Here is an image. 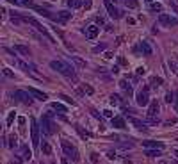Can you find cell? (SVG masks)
Masks as SVG:
<instances>
[{
	"instance_id": "1",
	"label": "cell",
	"mask_w": 178,
	"mask_h": 164,
	"mask_svg": "<svg viewBox=\"0 0 178 164\" xmlns=\"http://www.w3.org/2000/svg\"><path fill=\"white\" fill-rule=\"evenodd\" d=\"M50 68H54L55 71L63 73L64 77L75 78V70H73V66H70V64L63 63V61H52V63H50Z\"/></svg>"
},
{
	"instance_id": "2",
	"label": "cell",
	"mask_w": 178,
	"mask_h": 164,
	"mask_svg": "<svg viewBox=\"0 0 178 164\" xmlns=\"http://www.w3.org/2000/svg\"><path fill=\"white\" fill-rule=\"evenodd\" d=\"M52 116H54V113H46V114H43V118H41L43 132H45L46 135L55 134V123L52 121Z\"/></svg>"
},
{
	"instance_id": "3",
	"label": "cell",
	"mask_w": 178,
	"mask_h": 164,
	"mask_svg": "<svg viewBox=\"0 0 178 164\" xmlns=\"http://www.w3.org/2000/svg\"><path fill=\"white\" fill-rule=\"evenodd\" d=\"M61 146H63V152L66 153V157H71V161H78L77 148H75L68 139H63V141H61Z\"/></svg>"
},
{
	"instance_id": "4",
	"label": "cell",
	"mask_w": 178,
	"mask_h": 164,
	"mask_svg": "<svg viewBox=\"0 0 178 164\" xmlns=\"http://www.w3.org/2000/svg\"><path fill=\"white\" fill-rule=\"evenodd\" d=\"M23 21H27V23H30L34 29H37L39 32H43V34L46 36V39H50V41H55V39H52V36H50V32L45 29V25H41L39 21L36 20V18H32V16H23Z\"/></svg>"
},
{
	"instance_id": "5",
	"label": "cell",
	"mask_w": 178,
	"mask_h": 164,
	"mask_svg": "<svg viewBox=\"0 0 178 164\" xmlns=\"http://www.w3.org/2000/svg\"><path fill=\"white\" fill-rule=\"evenodd\" d=\"M135 102H137V105H141V107H144V105H148L150 104V87L148 86H144L141 91L137 93Z\"/></svg>"
},
{
	"instance_id": "6",
	"label": "cell",
	"mask_w": 178,
	"mask_h": 164,
	"mask_svg": "<svg viewBox=\"0 0 178 164\" xmlns=\"http://www.w3.org/2000/svg\"><path fill=\"white\" fill-rule=\"evenodd\" d=\"M148 121L150 123H158V102L151 100L148 109Z\"/></svg>"
},
{
	"instance_id": "7",
	"label": "cell",
	"mask_w": 178,
	"mask_h": 164,
	"mask_svg": "<svg viewBox=\"0 0 178 164\" xmlns=\"http://www.w3.org/2000/svg\"><path fill=\"white\" fill-rule=\"evenodd\" d=\"M30 137H32V144L39 146V125L34 118H30Z\"/></svg>"
},
{
	"instance_id": "8",
	"label": "cell",
	"mask_w": 178,
	"mask_h": 164,
	"mask_svg": "<svg viewBox=\"0 0 178 164\" xmlns=\"http://www.w3.org/2000/svg\"><path fill=\"white\" fill-rule=\"evenodd\" d=\"M14 100H18V102L25 104V105H32V96H30V93L28 91L16 89V91H14Z\"/></svg>"
},
{
	"instance_id": "9",
	"label": "cell",
	"mask_w": 178,
	"mask_h": 164,
	"mask_svg": "<svg viewBox=\"0 0 178 164\" xmlns=\"http://www.w3.org/2000/svg\"><path fill=\"white\" fill-rule=\"evenodd\" d=\"M158 21H160L162 25H166V27H175V25H178V18L169 16V14H160V16H158Z\"/></svg>"
},
{
	"instance_id": "10",
	"label": "cell",
	"mask_w": 178,
	"mask_h": 164,
	"mask_svg": "<svg viewBox=\"0 0 178 164\" xmlns=\"http://www.w3.org/2000/svg\"><path fill=\"white\" fill-rule=\"evenodd\" d=\"M71 18V11H59V13L54 16V21H57V23H61V25H64L66 21Z\"/></svg>"
},
{
	"instance_id": "11",
	"label": "cell",
	"mask_w": 178,
	"mask_h": 164,
	"mask_svg": "<svg viewBox=\"0 0 178 164\" xmlns=\"http://www.w3.org/2000/svg\"><path fill=\"white\" fill-rule=\"evenodd\" d=\"M105 9H107V13L111 14V16H112L114 20H116V18H119V16H121L119 9H118V7L114 6V4L111 2V0H105Z\"/></svg>"
},
{
	"instance_id": "12",
	"label": "cell",
	"mask_w": 178,
	"mask_h": 164,
	"mask_svg": "<svg viewBox=\"0 0 178 164\" xmlns=\"http://www.w3.org/2000/svg\"><path fill=\"white\" fill-rule=\"evenodd\" d=\"M27 91L30 93V95H32L34 98L41 100V102H45V100H48V95H46V93H45V91H39V89H36V87H28Z\"/></svg>"
},
{
	"instance_id": "13",
	"label": "cell",
	"mask_w": 178,
	"mask_h": 164,
	"mask_svg": "<svg viewBox=\"0 0 178 164\" xmlns=\"http://www.w3.org/2000/svg\"><path fill=\"white\" fill-rule=\"evenodd\" d=\"M98 32H100L98 25H89V27L85 29V36H87V39H96Z\"/></svg>"
},
{
	"instance_id": "14",
	"label": "cell",
	"mask_w": 178,
	"mask_h": 164,
	"mask_svg": "<svg viewBox=\"0 0 178 164\" xmlns=\"http://www.w3.org/2000/svg\"><path fill=\"white\" fill-rule=\"evenodd\" d=\"M114 128H125L127 127V123H125V118H121V116H114L112 120H111Z\"/></svg>"
},
{
	"instance_id": "15",
	"label": "cell",
	"mask_w": 178,
	"mask_h": 164,
	"mask_svg": "<svg viewBox=\"0 0 178 164\" xmlns=\"http://www.w3.org/2000/svg\"><path fill=\"white\" fill-rule=\"evenodd\" d=\"M139 48H141V52L144 54V55H151V54H153V50H151V47H150L148 41H141L139 43Z\"/></svg>"
},
{
	"instance_id": "16",
	"label": "cell",
	"mask_w": 178,
	"mask_h": 164,
	"mask_svg": "<svg viewBox=\"0 0 178 164\" xmlns=\"http://www.w3.org/2000/svg\"><path fill=\"white\" fill-rule=\"evenodd\" d=\"M142 146H144V148H160L162 150L164 143H160V141H144L142 143Z\"/></svg>"
},
{
	"instance_id": "17",
	"label": "cell",
	"mask_w": 178,
	"mask_h": 164,
	"mask_svg": "<svg viewBox=\"0 0 178 164\" xmlns=\"http://www.w3.org/2000/svg\"><path fill=\"white\" fill-rule=\"evenodd\" d=\"M119 86H121V89H123V91L127 93L128 96H132V84H128L127 80H119Z\"/></svg>"
},
{
	"instance_id": "18",
	"label": "cell",
	"mask_w": 178,
	"mask_h": 164,
	"mask_svg": "<svg viewBox=\"0 0 178 164\" xmlns=\"http://www.w3.org/2000/svg\"><path fill=\"white\" fill-rule=\"evenodd\" d=\"M14 52H18L21 55H28V54H30L28 47H25V45H14Z\"/></svg>"
},
{
	"instance_id": "19",
	"label": "cell",
	"mask_w": 178,
	"mask_h": 164,
	"mask_svg": "<svg viewBox=\"0 0 178 164\" xmlns=\"http://www.w3.org/2000/svg\"><path fill=\"white\" fill-rule=\"evenodd\" d=\"M71 63L75 64V66H78V68H85V66H87V63H85L84 59H80V57H77V55H71Z\"/></svg>"
},
{
	"instance_id": "20",
	"label": "cell",
	"mask_w": 178,
	"mask_h": 164,
	"mask_svg": "<svg viewBox=\"0 0 178 164\" xmlns=\"http://www.w3.org/2000/svg\"><path fill=\"white\" fill-rule=\"evenodd\" d=\"M52 109H55L57 113H61V114H64L68 109H66V105H63V104H59V102H54L52 104Z\"/></svg>"
},
{
	"instance_id": "21",
	"label": "cell",
	"mask_w": 178,
	"mask_h": 164,
	"mask_svg": "<svg viewBox=\"0 0 178 164\" xmlns=\"http://www.w3.org/2000/svg\"><path fill=\"white\" fill-rule=\"evenodd\" d=\"M146 155L148 157H158V155H162V153H160V148H148L146 150Z\"/></svg>"
},
{
	"instance_id": "22",
	"label": "cell",
	"mask_w": 178,
	"mask_h": 164,
	"mask_svg": "<svg viewBox=\"0 0 178 164\" xmlns=\"http://www.w3.org/2000/svg\"><path fill=\"white\" fill-rule=\"evenodd\" d=\"M21 157H23V159H30V157H32V152L28 150L27 144H23V146H21Z\"/></svg>"
},
{
	"instance_id": "23",
	"label": "cell",
	"mask_w": 178,
	"mask_h": 164,
	"mask_svg": "<svg viewBox=\"0 0 178 164\" xmlns=\"http://www.w3.org/2000/svg\"><path fill=\"white\" fill-rule=\"evenodd\" d=\"M41 152L45 155H52V146H50L48 143H41Z\"/></svg>"
},
{
	"instance_id": "24",
	"label": "cell",
	"mask_w": 178,
	"mask_h": 164,
	"mask_svg": "<svg viewBox=\"0 0 178 164\" xmlns=\"http://www.w3.org/2000/svg\"><path fill=\"white\" fill-rule=\"evenodd\" d=\"M125 6L130 7V9H137V7H139V2H137V0H125Z\"/></svg>"
},
{
	"instance_id": "25",
	"label": "cell",
	"mask_w": 178,
	"mask_h": 164,
	"mask_svg": "<svg viewBox=\"0 0 178 164\" xmlns=\"http://www.w3.org/2000/svg\"><path fill=\"white\" fill-rule=\"evenodd\" d=\"M150 82H151V86H155V87H158V86H162V78L160 77H151V80H150Z\"/></svg>"
},
{
	"instance_id": "26",
	"label": "cell",
	"mask_w": 178,
	"mask_h": 164,
	"mask_svg": "<svg viewBox=\"0 0 178 164\" xmlns=\"http://www.w3.org/2000/svg\"><path fill=\"white\" fill-rule=\"evenodd\" d=\"M169 66H171V70H173V71L178 75V61H176V59H171V61H169Z\"/></svg>"
},
{
	"instance_id": "27",
	"label": "cell",
	"mask_w": 178,
	"mask_h": 164,
	"mask_svg": "<svg viewBox=\"0 0 178 164\" xmlns=\"http://www.w3.org/2000/svg\"><path fill=\"white\" fill-rule=\"evenodd\" d=\"M75 128L78 130V134L82 135V137H91V132H85V130H82V128H80V125H75Z\"/></svg>"
},
{
	"instance_id": "28",
	"label": "cell",
	"mask_w": 178,
	"mask_h": 164,
	"mask_svg": "<svg viewBox=\"0 0 178 164\" xmlns=\"http://www.w3.org/2000/svg\"><path fill=\"white\" fill-rule=\"evenodd\" d=\"M82 89H84V93H87V95H93V93H94V89H93L89 84H84L82 86Z\"/></svg>"
},
{
	"instance_id": "29",
	"label": "cell",
	"mask_w": 178,
	"mask_h": 164,
	"mask_svg": "<svg viewBox=\"0 0 178 164\" xmlns=\"http://www.w3.org/2000/svg\"><path fill=\"white\" fill-rule=\"evenodd\" d=\"M2 73H4L6 77H11V78H14V73H13L11 70H9V68H2Z\"/></svg>"
},
{
	"instance_id": "30",
	"label": "cell",
	"mask_w": 178,
	"mask_h": 164,
	"mask_svg": "<svg viewBox=\"0 0 178 164\" xmlns=\"http://www.w3.org/2000/svg\"><path fill=\"white\" fill-rule=\"evenodd\" d=\"M59 96H61V98H63L64 102H68V104H71V105H75V100H73V98H70V96H66V95H59Z\"/></svg>"
},
{
	"instance_id": "31",
	"label": "cell",
	"mask_w": 178,
	"mask_h": 164,
	"mask_svg": "<svg viewBox=\"0 0 178 164\" xmlns=\"http://www.w3.org/2000/svg\"><path fill=\"white\" fill-rule=\"evenodd\" d=\"M14 116H16V114H14V111H11V113H9V116H7V127H9V125H11V123H13Z\"/></svg>"
},
{
	"instance_id": "32",
	"label": "cell",
	"mask_w": 178,
	"mask_h": 164,
	"mask_svg": "<svg viewBox=\"0 0 178 164\" xmlns=\"http://www.w3.org/2000/svg\"><path fill=\"white\" fill-rule=\"evenodd\" d=\"M16 135H11V137H9V146H11V148H14V146H16Z\"/></svg>"
},
{
	"instance_id": "33",
	"label": "cell",
	"mask_w": 178,
	"mask_h": 164,
	"mask_svg": "<svg viewBox=\"0 0 178 164\" xmlns=\"http://www.w3.org/2000/svg\"><path fill=\"white\" fill-rule=\"evenodd\" d=\"M103 116H105V118H111V120L114 118V114H112V111H111V109H105V111H103Z\"/></svg>"
},
{
	"instance_id": "34",
	"label": "cell",
	"mask_w": 178,
	"mask_h": 164,
	"mask_svg": "<svg viewBox=\"0 0 178 164\" xmlns=\"http://www.w3.org/2000/svg\"><path fill=\"white\" fill-rule=\"evenodd\" d=\"M151 11H162V6H160V4H151Z\"/></svg>"
},
{
	"instance_id": "35",
	"label": "cell",
	"mask_w": 178,
	"mask_h": 164,
	"mask_svg": "<svg viewBox=\"0 0 178 164\" xmlns=\"http://www.w3.org/2000/svg\"><path fill=\"white\" fill-rule=\"evenodd\" d=\"M173 100H175V95H173V93H167V95H166V102H167V104H171Z\"/></svg>"
},
{
	"instance_id": "36",
	"label": "cell",
	"mask_w": 178,
	"mask_h": 164,
	"mask_svg": "<svg viewBox=\"0 0 178 164\" xmlns=\"http://www.w3.org/2000/svg\"><path fill=\"white\" fill-rule=\"evenodd\" d=\"M132 123H134V125H135L137 128H142V123H141L139 120H135V118H132Z\"/></svg>"
},
{
	"instance_id": "37",
	"label": "cell",
	"mask_w": 178,
	"mask_h": 164,
	"mask_svg": "<svg viewBox=\"0 0 178 164\" xmlns=\"http://www.w3.org/2000/svg\"><path fill=\"white\" fill-rule=\"evenodd\" d=\"M91 6H93L91 0H84V7H85V9H91Z\"/></svg>"
},
{
	"instance_id": "38",
	"label": "cell",
	"mask_w": 178,
	"mask_h": 164,
	"mask_svg": "<svg viewBox=\"0 0 178 164\" xmlns=\"http://www.w3.org/2000/svg\"><path fill=\"white\" fill-rule=\"evenodd\" d=\"M121 148H132L134 146V143H123V144H119Z\"/></svg>"
},
{
	"instance_id": "39",
	"label": "cell",
	"mask_w": 178,
	"mask_h": 164,
	"mask_svg": "<svg viewBox=\"0 0 178 164\" xmlns=\"http://www.w3.org/2000/svg\"><path fill=\"white\" fill-rule=\"evenodd\" d=\"M11 21H13L14 25H20V23H21V20H20V18H14V16L11 18Z\"/></svg>"
},
{
	"instance_id": "40",
	"label": "cell",
	"mask_w": 178,
	"mask_h": 164,
	"mask_svg": "<svg viewBox=\"0 0 178 164\" xmlns=\"http://www.w3.org/2000/svg\"><path fill=\"white\" fill-rule=\"evenodd\" d=\"M175 107H176V113H178V93L175 95Z\"/></svg>"
},
{
	"instance_id": "41",
	"label": "cell",
	"mask_w": 178,
	"mask_h": 164,
	"mask_svg": "<svg viewBox=\"0 0 178 164\" xmlns=\"http://www.w3.org/2000/svg\"><path fill=\"white\" fill-rule=\"evenodd\" d=\"M144 71H146L144 68H137V75H144Z\"/></svg>"
},
{
	"instance_id": "42",
	"label": "cell",
	"mask_w": 178,
	"mask_h": 164,
	"mask_svg": "<svg viewBox=\"0 0 178 164\" xmlns=\"http://www.w3.org/2000/svg\"><path fill=\"white\" fill-rule=\"evenodd\" d=\"M107 157H109V159H116V153H114V152H109V153H107Z\"/></svg>"
},
{
	"instance_id": "43",
	"label": "cell",
	"mask_w": 178,
	"mask_h": 164,
	"mask_svg": "<svg viewBox=\"0 0 178 164\" xmlns=\"http://www.w3.org/2000/svg\"><path fill=\"white\" fill-rule=\"evenodd\" d=\"M91 161H93V162H96V161H98V155H96V153H93V155H91Z\"/></svg>"
},
{
	"instance_id": "44",
	"label": "cell",
	"mask_w": 178,
	"mask_h": 164,
	"mask_svg": "<svg viewBox=\"0 0 178 164\" xmlns=\"http://www.w3.org/2000/svg\"><path fill=\"white\" fill-rule=\"evenodd\" d=\"M105 48V45H100V47H96V48H94V52H100V50H103Z\"/></svg>"
},
{
	"instance_id": "45",
	"label": "cell",
	"mask_w": 178,
	"mask_h": 164,
	"mask_svg": "<svg viewBox=\"0 0 178 164\" xmlns=\"http://www.w3.org/2000/svg\"><path fill=\"white\" fill-rule=\"evenodd\" d=\"M68 6H70V7H75V0H68Z\"/></svg>"
},
{
	"instance_id": "46",
	"label": "cell",
	"mask_w": 178,
	"mask_h": 164,
	"mask_svg": "<svg viewBox=\"0 0 178 164\" xmlns=\"http://www.w3.org/2000/svg\"><path fill=\"white\" fill-rule=\"evenodd\" d=\"M61 164H68V161H66V159H63V161H61Z\"/></svg>"
},
{
	"instance_id": "47",
	"label": "cell",
	"mask_w": 178,
	"mask_h": 164,
	"mask_svg": "<svg viewBox=\"0 0 178 164\" xmlns=\"http://www.w3.org/2000/svg\"><path fill=\"white\" fill-rule=\"evenodd\" d=\"M173 153H175V155H176V157H178V150H175V152H173Z\"/></svg>"
},
{
	"instance_id": "48",
	"label": "cell",
	"mask_w": 178,
	"mask_h": 164,
	"mask_svg": "<svg viewBox=\"0 0 178 164\" xmlns=\"http://www.w3.org/2000/svg\"><path fill=\"white\" fill-rule=\"evenodd\" d=\"M111 2H112V4H116V0H111Z\"/></svg>"
},
{
	"instance_id": "49",
	"label": "cell",
	"mask_w": 178,
	"mask_h": 164,
	"mask_svg": "<svg viewBox=\"0 0 178 164\" xmlns=\"http://www.w3.org/2000/svg\"><path fill=\"white\" fill-rule=\"evenodd\" d=\"M144 2H151V0H144Z\"/></svg>"
},
{
	"instance_id": "50",
	"label": "cell",
	"mask_w": 178,
	"mask_h": 164,
	"mask_svg": "<svg viewBox=\"0 0 178 164\" xmlns=\"http://www.w3.org/2000/svg\"><path fill=\"white\" fill-rule=\"evenodd\" d=\"M175 2H178V0H175Z\"/></svg>"
},
{
	"instance_id": "51",
	"label": "cell",
	"mask_w": 178,
	"mask_h": 164,
	"mask_svg": "<svg viewBox=\"0 0 178 164\" xmlns=\"http://www.w3.org/2000/svg\"><path fill=\"white\" fill-rule=\"evenodd\" d=\"M41 164H43V162H41Z\"/></svg>"
}]
</instances>
